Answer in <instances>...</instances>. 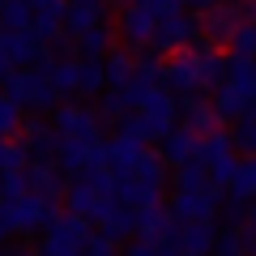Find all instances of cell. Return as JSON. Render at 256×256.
Wrapping results in <instances>:
<instances>
[{
  "label": "cell",
  "mask_w": 256,
  "mask_h": 256,
  "mask_svg": "<svg viewBox=\"0 0 256 256\" xmlns=\"http://www.w3.org/2000/svg\"><path fill=\"white\" fill-rule=\"evenodd\" d=\"M252 107H256V98H252L248 90H239L235 82H218V94H214V111H218L222 124H235V120H244Z\"/></svg>",
  "instance_id": "13"
},
{
  "label": "cell",
  "mask_w": 256,
  "mask_h": 256,
  "mask_svg": "<svg viewBox=\"0 0 256 256\" xmlns=\"http://www.w3.org/2000/svg\"><path fill=\"white\" fill-rule=\"evenodd\" d=\"M30 22H34V9L26 0H4L0 4V30H30Z\"/></svg>",
  "instance_id": "29"
},
{
  "label": "cell",
  "mask_w": 256,
  "mask_h": 256,
  "mask_svg": "<svg viewBox=\"0 0 256 256\" xmlns=\"http://www.w3.org/2000/svg\"><path fill=\"white\" fill-rule=\"evenodd\" d=\"M244 226H252V230H256V196L248 201V218H244Z\"/></svg>",
  "instance_id": "45"
},
{
  "label": "cell",
  "mask_w": 256,
  "mask_h": 256,
  "mask_svg": "<svg viewBox=\"0 0 256 256\" xmlns=\"http://www.w3.org/2000/svg\"><path fill=\"white\" fill-rule=\"evenodd\" d=\"M230 146L256 154V120H252V111H248L244 120H235V128H230Z\"/></svg>",
  "instance_id": "33"
},
{
  "label": "cell",
  "mask_w": 256,
  "mask_h": 256,
  "mask_svg": "<svg viewBox=\"0 0 256 256\" xmlns=\"http://www.w3.org/2000/svg\"><path fill=\"white\" fill-rule=\"evenodd\" d=\"M171 226H175V218H171V210H166L162 201L146 205V210H132V235H137V239H154V244H158Z\"/></svg>",
  "instance_id": "16"
},
{
  "label": "cell",
  "mask_w": 256,
  "mask_h": 256,
  "mask_svg": "<svg viewBox=\"0 0 256 256\" xmlns=\"http://www.w3.org/2000/svg\"><path fill=\"white\" fill-rule=\"evenodd\" d=\"M102 22H107V0H82V4H68V13H64V34L77 38Z\"/></svg>",
  "instance_id": "19"
},
{
  "label": "cell",
  "mask_w": 256,
  "mask_h": 256,
  "mask_svg": "<svg viewBox=\"0 0 256 256\" xmlns=\"http://www.w3.org/2000/svg\"><path fill=\"white\" fill-rule=\"evenodd\" d=\"M120 38H124L128 47H150V38H154V13L141 9V4H120Z\"/></svg>",
  "instance_id": "12"
},
{
  "label": "cell",
  "mask_w": 256,
  "mask_h": 256,
  "mask_svg": "<svg viewBox=\"0 0 256 256\" xmlns=\"http://www.w3.org/2000/svg\"><path fill=\"white\" fill-rule=\"evenodd\" d=\"M43 230H47V239H43V252L38 256H82L86 239L94 235L90 222H82L77 214H56Z\"/></svg>",
  "instance_id": "4"
},
{
  "label": "cell",
  "mask_w": 256,
  "mask_h": 256,
  "mask_svg": "<svg viewBox=\"0 0 256 256\" xmlns=\"http://www.w3.org/2000/svg\"><path fill=\"white\" fill-rule=\"evenodd\" d=\"M77 52L82 56H107L111 52V30L107 26H94V30H86V34H77Z\"/></svg>",
  "instance_id": "31"
},
{
  "label": "cell",
  "mask_w": 256,
  "mask_h": 256,
  "mask_svg": "<svg viewBox=\"0 0 256 256\" xmlns=\"http://www.w3.org/2000/svg\"><path fill=\"white\" fill-rule=\"evenodd\" d=\"M184 4H188V9H196V13H210L214 4H222V0H184Z\"/></svg>",
  "instance_id": "44"
},
{
  "label": "cell",
  "mask_w": 256,
  "mask_h": 256,
  "mask_svg": "<svg viewBox=\"0 0 256 256\" xmlns=\"http://www.w3.org/2000/svg\"><path fill=\"white\" fill-rule=\"evenodd\" d=\"M43 52H47V43L34 38L30 30H0V60L9 64V68H26Z\"/></svg>",
  "instance_id": "10"
},
{
  "label": "cell",
  "mask_w": 256,
  "mask_h": 256,
  "mask_svg": "<svg viewBox=\"0 0 256 256\" xmlns=\"http://www.w3.org/2000/svg\"><path fill=\"white\" fill-rule=\"evenodd\" d=\"M218 205H222V188L210 180L201 192H175L171 218H175V222H214Z\"/></svg>",
  "instance_id": "8"
},
{
  "label": "cell",
  "mask_w": 256,
  "mask_h": 256,
  "mask_svg": "<svg viewBox=\"0 0 256 256\" xmlns=\"http://www.w3.org/2000/svg\"><path fill=\"white\" fill-rule=\"evenodd\" d=\"M252 256H256V252H252Z\"/></svg>",
  "instance_id": "51"
},
{
  "label": "cell",
  "mask_w": 256,
  "mask_h": 256,
  "mask_svg": "<svg viewBox=\"0 0 256 256\" xmlns=\"http://www.w3.org/2000/svg\"><path fill=\"white\" fill-rule=\"evenodd\" d=\"M256 22V0H230V4H214L205 13V38L210 43H226L239 26Z\"/></svg>",
  "instance_id": "6"
},
{
  "label": "cell",
  "mask_w": 256,
  "mask_h": 256,
  "mask_svg": "<svg viewBox=\"0 0 256 256\" xmlns=\"http://www.w3.org/2000/svg\"><path fill=\"white\" fill-rule=\"evenodd\" d=\"M26 4H30V9H34V4H38V0H26Z\"/></svg>",
  "instance_id": "46"
},
{
  "label": "cell",
  "mask_w": 256,
  "mask_h": 256,
  "mask_svg": "<svg viewBox=\"0 0 256 256\" xmlns=\"http://www.w3.org/2000/svg\"><path fill=\"white\" fill-rule=\"evenodd\" d=\"M64 13H68V0H38L34 4V22H30V34L52 43L64 30Z\"/></svg>",
  "instance_id": "17"
},
{
  "label": "cell",
  "mask_w": 256,
  "mask_h": 256,
  "mask_svg": "<svg viewBox=\"0 0 256 256\" xmlns=\"http://www.w3.org/2000/svg\"><path fill=\"white\" fill-rule=\"evenodd\" d=\"M0 4H4V0H0Z\"/></svg>",
  "instance_id": "50"
},
{
  "label": "cell",
  "mask_w": 256,
  "mask_h": 256,
  "mask_svg": "<svg viewBox=\"0 0 256 256\" xmlns=\"http://www.w3.org/2000/svg\"><path fill=\"white\" fill-rule=\"evenodd\" d=\"M196 34H201L196 18H188V13H162V18H154V38H150V47L166 56V52L188 47Z\"/></svg>",
  "instance_id": "9"
},
{
  "label": "cell",
  "mask_w": 256,
  "mask_h": 256,
  "mask_svg": "<svg viewBox=\"0 0 256 256\" xmlns=\"http://www.w3.org/2000/svg\"><path fill=\"white\" fill-rule=\"evenodd\" d=\"M205 184H210V175H205V166L196 162V158L175 166V192H201Z\"/></svg>",
  "instance_id": "30"
},
{
  "label": "cell",
  "mask_w": 256,
  "mask_h": 256,
  "mask_svg": "<svg viewBox=\"0 0 256 256\" xmlns=\"http://www.w3.org/2000/svg\"><path fill=\"white\" fill-rule=\"evenodd\" d=\"M60 141H94L102 137L98 128L102 120L94 116V107H82V102H60V107H52V124H47Z\"/></svg>",
  "instance_id": "5"
},
{
  "label": "cell",
  "mask_w": 256,
  "mask_h": 256,
  "mask_svg": "<svg viewBox=\"0 0 256 256\" xmlns=\"http://www.w3.org/2000/svg\"><path fill=\"white\" fill-rule=\"evenodd\" d=\"M218 244V226L214 222H175V248L188 256H205Z\"/></svg>",
  "instance_id": "14"
},
{
  "label": "cell",
  "mask_w": 256,
  "mask_h": 256,
  "mask_svg": "<svg viewBox=\"0 0 256 256\" xmlns=\"http://www.w3.org/2000/svg\"><path fill=\"white\" fill-rule=\"evenodd\" d=\"M47 82H52V90L60 94H73L77 90V60H52L47 64Z\"/></svg>",
  "instance_id": "28"
},
{
  "label": "cell",
  "mask_w": 256,
  "mask_h": 256,
  "mask_svg": "<svg viewBox=\"0 0 256 256\" xmlns=\"http://www.w3.org/2000/svg\"><path fill=\"white\" fill-rule=\"evenodd\" d=\"M196 141H201V132H192L188 124H184V128H171V132L162 137V162H171V166L192 162V158H196Z\"/></svg>",
  "instance_id": "20"
},
{
  "label": "cell",
  "mask_w": 256,
  "mask_h": 256,
  "mask_svg": "<svg viewBox=\"0 0 256 256\" xmlns=\"http://www.w3.org/2000/svg\"><path fill=\"white\" fill-rule=\"evenodd\" d=\"M98 60H102V77H107V90H120V86L132 82V60H137L132 52H107V56H98Z\"/></svg>",
  "instance_id": "22"
},
{
  "label": "cell",
  "mask_w": 256,
  "mask_h": 256,
  "mask_svg": "<svg viewBox=\"0 0 256 256\" xmlns=\"http://www.w3.org/2000/svg\"><path fill=\"white\" fill-rule=\"evenodd\" d=\"M137 90H154V86H162V60L158 56H141V60H132V82Z\"/></svg>",
  "instance_id": "27"
},
{
  "label": "cell",
  "mask_w": 256,
  "mask_h": 256,
  "mask_svg": "<svg viewBox=\"0 0 256 256\" xmlns=\"http://www.w3.org/2000/svg\"><path fill=\"white\" fill-rule=\"evenodd\" d=\"M18 132H22V141H18V146L26 150L30 158H52V154H56V132H52V128H47L38 116L22 120V124H18Z\"/></svg>",
  "instance_id": "18"
},
{
  "label": "cell",
  "mask_w": 256,
  "mask_h": 256,
  "mask_svg": "<svg viewBox=\"0 0 256 256\" xmlns=\"http://www.w3.org/2000/svg\"><path fill=\"white\" fill-rule=\"evenodd\" d=\"M226 154H235V146H230V132H226V128H214V132H205V137L196 141V162H201V166L218 162V158H226Z\"/></svg>",
  "instance_id": "23"
},
{
  "label": "cell",
  "mask_w": 256,
  "mask_h": 256,
  "mask_svg": "<svg viewBox=\"0 0 256 256\" xmlns=\"http://www.w3.org/2000/svg\"><path fill=\"white\" fill-rule=\"evenodd\" d=\"M82 256H120V252H116V239L90 235V239H86V248H82Z\"/></svg>",
  "instance_id": "38"
},
{
  "label": "cell",
  "mask_w": 256,
  "mask_h": 256,
  "mask_svg": "<svg viewBox=\"0 0 256 256\" xmlns=\"http://www.w3.org/2000/svg\"><path fill=\"white\" fill-rule=\"evenodd\" d=\"M222 214H226L230 226H244V218H248V201H244V196H226V201H222Z\"/></svg>",
  "instance_id": "39"
},
{
  "label": "cell",
  "mask_w": 256,
  "mask_h": 256,
  "mask_svg": "<svg viewBox=\"0 0 256 256\" xmlns=\"http://www.w3.org/2000/svg\"><path fill=\"white\" fill-rule=\"evenodd\" d=\"M22 175H26V192H34V196H60V188H64L60 166H56L52 158H34V162H26Z\"/></svg>",
  "instance_id": "15"
},
{
  "label": "cell",
  "mask_w": 256,
  "mask_h": 256,
  "mask_svg": "<svg viewBox=\"0 0 256 256\" xmlns=\"http://www.w3.org/2000/svg\"><path fill=\"white\" fill-rule=\"evenodd\" d=\"M132 4L150 9L154 18H162V13H184V0H132Z\"/></svg>",
  "instance_id": "40"
},
{
  "label": "cell",
  "mask_w": 256,
  "mask_h": 256,
  "mask_svg": "<svg viewBox=\"0 0 256 256\" xmlns=\"http://www.w3.org/2000/svg\"><path fill=\"white\" fill-rule=\"evenodd\" d=\"M162 86L180 94H201V47L188 43L180 52H171V64H162Z\"/></svg>",
  "instance_id": "7"
},
{
  "label": "cell",
  "mask_w": 256,
  "mask_h": 256,
  "mask_svg": "<svg viewBox=\"0 0 256 256\" xmlns=\"http://www.w3.org/2000/svg\"><path fill=\"white\" fill-rule=\"evenodd\" d=\"M77 90H82V94H102V90H107V77H102V60H94V56L77 60Z\"/></svg>",
  "instance_id": "26"
},
{
  "label": "cell",
  "mask_w": 256,
  "mask_h": 256,
  "mask_svg": "<svg viewBox=\"0 0 256 256\" xmlns=\"http://www.w3.org/2000/svg\"><path fill=\"white\" fill-rule=\"evenodd\" d=\"M226 47H230V56H248V60H252L256 56V22L252 26H239L235 34L226 38Z\"/></svg>",
  "instance_id": "34"
},
{
  "label": "cell",
  "mask_w": 256,
  "mask_h": 256,
  "mask_svg": "<svg viewBox=\"0 0 256 256\" xmlns=\"http://www.w3.org/2000/svg\"><path fill=\"white\" fill-rule=\"evenodd\" d=\"M0 256H13V252H4V248H0Z\"/></svg>",
  "instance_id": "47"
},
{
  "label": "cell",
  "mask_w": 256,
  "mask_h": 256,
  "mask_svg": "<svg viewBox=\"0 0 256 256\" xmlns=\"http://www.w3.org/2000/svg\"><path fill=\"white\" fill-rule=\"evenodd\" d=\"M4 98L9 102H18L22 111H52V107H60V94L52 90V82H47V73H38V68H9V73H4Z\"/></svg>",
  "instance_id": "1"
},
{
  "label": "cell",
  "mask_w": 256,
  "mask_h": 256,
  "mask_svg": "<svg viewBox=\"0 0 256 256\" xmlns=\"http://www.w3.org/2000/svg\"><path fill=\"white\" fill-rule=\"evenodd\" d=\"M226 188H230V196H244V201L256 196V154L239 158V166H235V175H230Z\"/></svg>",
  "instance_id": "25"
},
{
  "label": "cell",
  "mask_w": 256,
  "mask_h": 256,
  "mask_svg": "<svg viewBox=\"0 0 256 256\" xmlns=\"http://www.w3.org/2000/svg\"><path fill=\"white\" fill-rule=\"evenodd\" d=\"M111 205H116V201H111V196H102V192H94L90 184H82V180L68 184V214H77V218L90 222V226L107 218Z\"/></svg>",
  "instance_id": "11"
},
{
  "label": "cell",
  "mask_w": 256,
  "mask_h": 256,
  "mask_svg": "<svg viewBox=\"0 0 256 256\" xmlns=\"http://www.w3.org/2000/svg\"><path fill=\"white\" fill-rule=\"evenodd\" d=\"M22 256H38V252H22Z\"/></svg>",
  "instance_id": "48"
},
{
  "label": "cell",
  "mask_w": 256,
  "mask_h": 256,
  "mask_svg": "<svg viewBox=\"0 0 256 256\" xmlns=\"http://www.w3.org/2000/svg\"><path fill=\"white\" fill-rule=\"evenodd\" d=\"M68 4H82V0H68Z\"/></svg>",
  "instance_id": "49"
},
{
  "label": "cell",
  "mask_w": 256,
  "mask_h": 256,
  "mask_svg": "<svg viewBox=\"0 0 256 256\" xmlns=\"http://www.w3.org/2000/svg\"><path fill=\"white\" fill-rule=\"evenodd\" d=\"M218 256H244V244H239V230H226L218 239Z\"/></svg>",
  "instance_id": "41"
},
{
  "label": "cell",
  "mask_w": 256,
  "mask_h": 256,
  "mask_svg": "<svg viewBox=\"0 0 256 256\" xmlns=\"http://www.w3.org/2000/svg\"><path fill=\"white\" fill-rule=\"evenodd\" d=\"M26 162H30V154L18 146V141H9V137L0 141V175H4V171H18V166H26Z\"/></svg>",
  "instance_id": "35"
},
{
  "label": "cell",
  "mask_w": 256,
  "mask_h": 256,
  "mask_svg": "<svg viewBox=\"0 0 256 256\" xmlns=\"http://www.w3.org/2000/svg\"><path fill=\"white\" fill-rule=\"evenodd\" d=\"M132 180L154 184V188H166V162H162V154H154V150H141L137 162H132Z\"/></svg>",
  "instance_id": "24"
},
{
  "label": "cell",
  "mask_w": 256,
  "mask_h": 256,
  "mask_svg": "<svg viewBox=\"0 0 256 256\" xmlns=\"http://www.w3.org/2000/svg\"><path fill=\"white\" fill-rule=\"evenodd\" d=\"M137 116H141V124H146V141H162L166 132L175 128V120H180V98H175L166 86L141 90Z\"/></svg>",
  "instance_id": "3"
},
{
  "label": "cell",
  "mask_w": 256,
  "mask_h": 256,
  "mask_svg": "<svg viewBox=\"0 0 256 256\" xmlns=\"http://www.w3.org/2000/svg\"><path fill=\"white\" fill-rule=\"evenodd\" d=\"M18 124H22V107H18V102H9L4 94H0V141L13 137V132H18Z\"/></svg>",
  "instance_id": "36"
},
{
  "label": "cell",
  "mask_w": 256,
  "mask_h": 256,
  "mask_svg": "<svg viewBox=\"0 0 256 256\" xmlns=\"http://www.w3.org/2000/svg\"><path fill=\"white\" fill-rule=\"evenodd\" d=\"M102 235H107V239H128V235H132V210L111 205V214L102 218Z\"/></svg>",
  "instance_id": "32"
},
{
  "label": "cell",
  "mask_w": 256,
  "mask_h": 256,
  "mask_svg": "<svg viewBox=\"0 0 256 256\" xmlns=\"http://www.w3.org/2000/svg\"><path fill=\"white\" fill-rule=\"evenodd\" d=\"M239 244H244V256H252V252H256V230H252V226H244Z\"/></svg>",
  "instance_id": "43"
},
{
  "label": "cell",
  "mask_w": 256,
  "mask_h": 256,
  "mask_svg": "<svg viewBox=\"0 0 256 256\" xmlns=\"http://www.w3.org/2000/svg\"><path fill=\"white\" fill-rule=\"evenodd\" d=\"M235 166H239V158H235V154H226V158H218V162H210V166H205V175H210V180L218 184V188H226V184H230V175H235Z\"/></svg>",
  "instance_id": "37"
},
{
  "label": "cell",
  "mask_w": 256,
  "mask_h": 256,
  "mask_svg": "<svg viewBox=\"0 0 256 256\" xmlns=\"http://www.w3.org/2000/svg\"><path fill=\"white\" fill-rule=\"evenodd\" d=\"M124 256H162V252H158L154 239H132V244L124 248Z\"/></svg>",
  "instance_id": "42"
},
{
  "label": "cell",
  "mask_w": 256,
  "mask_h": 256,
  "mask_svg": "<svg viewBox=\"0 0 256 256\" xmlns=\"http://www.w3.org/2000/svg\"><path fill=\"white\" fill-rule=\"evenodd\" d=\"M0 205H4V218H9L13 235H34L60 214V196H34V192H26L18 201H0Z\"/></svg>",
  "instance_id": "2"
},
{
  "label": "cell",
  "mask_w": 256,
  "mask_h": 256,
  "mask_svg": "<svg viewBox=\"0 0 256 256\" xmlns=\"http://www.w3.org/2000/svg\"><path fill=\"white\" fill-rule=\"evenodd\" d=\"M184 116H188V128L192 132H214V128H222L218 111H214V102H205L201 94H184Z\"/></svg>",
  "instance_id": "21"
}]
</instances>
